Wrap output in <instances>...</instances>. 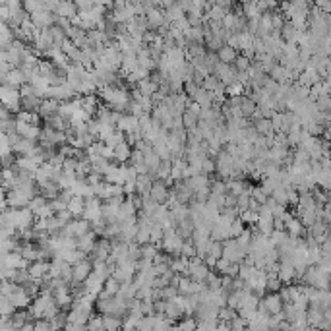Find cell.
I'll use <instances>...</instances> for the list:
<instances>
[{"mask_svg": "<svg viewBox=\"0 0 331 331\" xmlns=\"http://www.w3.org/2000/svg\"><path fill=\"white\" fill-rule=\"evenodd\" d=\"M45 205H48V199L45 198L43 194H37L35 198L29 201V205H27V207H29V209H31V211H33V213L37 215V213H39V211L43 209Z\"/></svg>", "mask_w": 331, "mask_h": 331, "instance_id": "obj_15", "label": "cell"}, {"mask_svg": "<svg viewBox=\"0 0 331 331\" xmlns=\"http://www.w3.org/2000/svg\"><path fill=\"white\" fill-rule=\"evenodd\" d=\"M41 103H43V97H39V95H22L23 110H39Z\"/></svg>", "mask_w": 331, "mask_h": 331, "instance_id": "obj_13", "label": "cell"}, {"mask_svg": "<svg viewBox=\"0 0 331 331\" xmlns=\"http://www.w3.org/2000/svg\"><path fill=\"white\" fill-rule=\"evenodd\" d=\"M233 64L236 66V70H238V72H240V70H248V68H250V64H252V58H248L246 54H238V56H236V60H235Z\"/></svg>", "mask_w": 331, "mask_h": 331, "instance_id": "obj_22", "label": "cell"}, {"mask_svg": "<svg viewBox=\"0 0 331 331\" xmlns=\"http://www.w3.org/2000/svg\"><path fill=\"white\" fill-rule=\"evenodd\" d=\"M91 273H93V260L89 256L74 265V281L76 283H84Z\"/></svg>", "mask_w": 331, "mask_h": 331, "instance_id": "obj_3", "label": "cell"}, {"mask_svg": "<svg viewBox=\"0 0 331 331\" xmlns=\"http://www.w3.org/2000/svg\"><path fill=\"white\" fill-rule=\"evenodd\" d=\"M209 271H211V267L205 264V262L190 265V277H192L194 281H205L207 275H209Z\"/></svg>", "mask_w": 331, "mask_h": 331, "instance_id": "obj_10", "label": "cell"}, {"mask_svg": "<svg viewBox=\"0 0 331 331\" xmlns=\"http://www.w3.org/2000/svg\"><path fill=\"white\" fill-rule=\"evenodd\" d=\"M151 198L157 201V203H167L169 198H171V186L161 180V178H155L153 180V186H151Z\"/></svg>", "mask_w": 331, "mask_h": 331, "instance_id": "obj_1", "label": "cell"}, {"mask_svg": "<svg viewBox=\"0 0 331 331\" xmlns=\"http://www.w3.org/2000/svg\"><path fill=\"white\" fill-rule=\"evenodd\" d=\"M201 86H203L205 89H209V91H215V89L221 86V80L215 76V74H209V76L203 80V84H201Z\"/></svg>", "mask_w": 331, "mask_h": 331, "instance_id": "obj_21", "label": "cell"}, {"mask_svg": "<svg viewBox=\"0 0 331 331\" xmlns=\"http://www.w3.org/2000/svg\"><path fill=\"white\" fill-rule=\"evenodd\" d=\"M132 151H134L132 145H130L128 142H122V143H118V145L114 147V159L120 161V163H126V161H130Z\"/></svg>", "mask_w": 331, "mask_h": 331, "instance_id": "obj_12", "label": "cell"}, {"mask_svg": "<svg viewBox=\"0 0 331 331\" xmlns=\"http://www.w3.org/2000/svg\"><path fill=\"white\" fill-rule=\"evenodd\" d=\"M250 194H252V198H254V199H258L262 205H264V203H267V199H269V194L265 192L262 186H260V188H256V186H250Z\"/></svg>", "mask_w": 331, "mask_h": 331, "instance_id": "obj_16", "label": "cell"}, {"mask_svg": "<svg viewBox=\"0 0 331 331\" xmlns=\"http://www.w3.org/2000/svg\"><path fill=\"white\" fill-rule=\"evenodd\" d=\"M138 88H140V91H142L143 95L151 97L155 91H159V84H155L151 78H143V80L138 82Z\"/></svg>", "mask_w": 331, "mask_h": 331, "instance_id": "obj_14", "label": "cell"}, {"mask_svg": "<svg viewBox=\"0 0 331 331\" xmlns=\"http://www.w3.org/2000/svg\"><path fill=\"white\" fill-rule=\"evenodd\" d=\"M244 231H246V227H244V221L240 219V217L231 223V236H233V238H238Z\"/></svg>", "mask_w": 331, "mask_h": 331, "instance_id": "obj_17", "label": "cell"}, {"mask_svg": "<svg viewBox=\"0 0 331 331\" xmlns=\"http://www.w3.org/2000/svg\"><path fill=\"white\" fill-rule=\"evenodd\" d=\"M145 20L149 23V27L151 29H159V27H163L167 22V16H165V10H159V8H147L145 10Z\"/></svg>", "mask_w": 331, "mask_h": 331, "instance_id": "obj_5", "label": "cell"}, {"mask_svg": "<svg viewBox=\"0 0 331 331\" xmlns=\"http://www.w3.org/2000/svg\"><path fill=\"white\" fill-rule=\"evenodd\" d=\"M88 330H105V324H103V314H101V316L91 314V318L88 320Z\"/></svg>", "mask_w": 331, "mask_h": 331, "instance_id": "obj_20", "label": "cell"}, {"mask_svg": "<svg viewBox=\"0 0 331 331\" xmlns=\"http://www.w3.org/2000/svg\"><path fill=\"white\" fill-rule=\"evenodd\" d=\"M97 240H99V235H97V233L91 229L89 233L82 235V236L78 238V248H80V250H84V252H86V254L89 256V254L93 252V248L97 246Z\"/></svg>", "mask_w": 331, "mask_h": 331, "instance_id": "obj_6", "label": "cell"}, {"mask_svg": "<svg viewBox=\"0 0 331 331\" xmlns=\"http://www.w3.org/2000/svg\"><path fill=\"white\" fill-rule=\"evenodd\" d=\"M31 20L35 22V25L39 29H48V27L56 25V14L50 12V10H39V12L31 14Z\"/></svg>", "mask_w": 331, "mask_h": 331, "instance_id": "obj_2", "label": "cell"}, {"mask_svg": "<svg viewBox=\"0 0 331 331\" xmlns=\"http://www.w3.org/2000/svg\"><path fill=\"white\" fill-rule=\"evenodd\" d=\"M240 219H242L244 223H248V225H256L258 219H260V213L254 211V209H246V211L240 213Z\"/></svg>", "mask_w": 331, "mask_h": 331, "instance_id": "obj_19", "label": "cell"}, {"mask_svg": "<svg viewBox=\"0 0 331 331\" xmlns=\"http://www.w3.org/2000/svg\"><path fill=\"white\" fill-rule=\"evenodd\" d=\"M56 16H62V18H76L78 14H80V10H78V4H76V0H60V4H58V8H56V12H54Z\"/></svg>", "mask_w": 331, "mask_h": 331, "instance_id": "obj_7", "label": "cell"}, {"mask_svg": "<svg viewBox=\"0 0 331 331\" xmlns=\"http://www.w3.org/2000/svg\"><path fill=\"white\" fill-rule=\"evenodd\" d=\"M254 126L262 136H275V126H273L271 118H267V116H262V118L254 120Z\"/></svg>", "mask_w": 331, "mask_h": 331, "instance_id": "obj_11", "label": "cell"}, {"mask_svg": "<svg viewBox=\"0 0 331 331\" xmlns=\"http://www.w3.org/2000/svg\"><path fill=\"white\" fill-rule=\"evenodd\" d=\"M211 192L213 194H227L229 188H227V182L225 178H217V180H211Z\"/></svg>", "mask_w": 331, "mask_h": 331, "instance_id": "obj_18", "label": "cell"}, {"mask_svg": "<svg viewBox=\"0 0 331 331\" xmlns=\"http://www.w3.org/2000/svg\"><path fill=\"white\" fill-rule=\"evenodd\" d=\"M217 56H219L221 62H227V64H233L235 60H236V56H238V50L235 48V47H231V45H223L219 50H217Z\"/></svg>", "mask_w": 331, "mask_h": 331, "instance_id": "obj_9", "label": "cell"}, {"mask_svg": "<svg viewBox=\"0 0 331 331\" xmlns=\"http://www.w3.org/2000/svg\"><path fill=\"white\" fill-rule=\"evenodd\" d=\"M240 2H242V4H246V2H254V0H240Z\"/></svg>", "mask_w": 331, "mask_h": 331, "instance_id": "obj_23", "label": "cell"}, {"mask_svg": "<svg viewBox=\"0 0 331 331\" xmlns=\"http://www.w3.org/2000/svg\"><path fill=\"white\" fill-rule=\"evenodd\" d=\"M68 209L72 211V215H74L76 219L82 217L84 211H86V196H82V194H74V198L68 201Z\"/></svg>", "mask_w": 331, "mask_h": 331, "instance_id": "obj_8", "label": "cell"}, {"mask_svg": "<svg viewBox=\"0 0 331 331\" xmlns=\"http://www.w3.org/2000/svg\"><path fill=\"white\" fill-rule=\"evenodd\" d=\"M23 84H25V78H23L22 68H12L8 74H2V86L20 89Z\"/></svg>", "mask_w": 331, "mask_h": 331, "instance_id": "obj_4", "label": "cell"}]
</instances>
